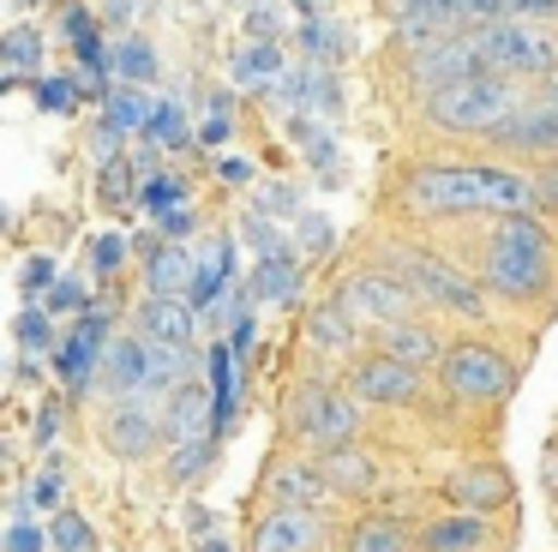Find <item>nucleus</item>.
Masks as SVG:
<instances>
[{"label": "nucleus", "mask_w": 558, "mask_h": 552, "mask_svg": "<svg viewBox=\"0 0 558 552\" xmlns=\"http://www.w3.org/2000/svg\"><path fill=\"white\" fill-rule=\"evenodd\" d=\"M402 204L414 216H510L534 211V175L505 163H426L402 180Z\"/></svg>", "instance_id": "nucleus-1"}, {"label": "nucleus", "mask_w": 558, "mask_h": 552, "mask_svg": "<svg viewBox=\"0 0 558 552\" xmlns=\"http://www.w3.org/2000/svg\"><path fill=\"white\" fill-rule=\"evenodd\" d=\"M474 276H481L486 295L498 300H541L553 288V240L534 223V211H510L493 223L481 259H474Z\"/></svg>", "instance_id": "nucleus-2"}, {"label": "nucleus", "mask_w": 558, "mask_h": 552, "mask_svg": "<svg viewBox=\"0 0 558 552\" xmlns=\"http://www.w3.org/2000/svg\"><path fill=\"white\" fill-rule=\"evenodd\" d=\"M421 108H426V120H433L438 132L493 139V132L522 108V91H517V79H505V72H474V79H457V84H445V91L421 96Z\"/></svg>", "instance_id": "nucleus-3"}, {"label": "nucleus", "mask_w": 558, "mask_h": 552, "mask_svg": "<svg viewBox=\"0 0 558 552\" xmlns=\"http://www.w3.org/2000/svg\"><path fill=\"white\" fill-rule=\"evenodd\" d=\"M361 408L366 403L349 384L306 379V384H294V396H289V432L301 444H313V456L337 451V444H361Z\"/></svg>", "instance_id": "nucleus-4"}, {"label": "nucleus", "mask_w": 558, "mask_h": 552, "mask_svg": "<svg viewBox=\"0 0 558 552\" xmlns=\"http://www.w3.org/2000/svg\"><path fill=\"white\" fill-rule=\"evenodd\" d=\"M390 271H397L402 283L421 295V307L450 312V319H486L481 276L457 271V264L438 259V252H426V247H390Z\"/></svg>", "instance_id": "nucleus-5"}, {"label": "nucleus", "mask_w": 558, "mask_h": 552, "mask_svg": "<svg viewBox=\"0 0 558 552\" xmlns=\"http://www.w3.org/2000/svg\"><path fill=\"white\" fill-rule=\"evenodd\" d=\"M474 48H481L486 72H505V79H553L558 72V31L553 24H529V19L474 24Z\"/></svg>", "instance_id": "nucleus-6"}, {"label": "nucleus", "mask_w": 558, "mask_h": 552, "mask_svg": "<svg viewBox=\"0 0 558 552\" xmlns=\"http://www.w3.org/2000/svg\"><path fill=\"white\" fill-rule=\"evenodd\" d=\"M390 19H397L402 55H414V48H433L445 36L474 31V24L505 19V0H390Z\"/></svg>", "instance_id": "nucleus-7"}, {"label": "nucleus", "mask_w": 558, "mask_h": 552, "mask_svg": "<svg viewBox=\"0 0 558 552\" xmlns=\"http://www.w3.org/2000/svg\"><path fill=\"white\" fill-rule=\"evenodd\" d=\"M438 384L469 408H498L517 391V367H510V355H498L493 343H457L445 355V367H438Z\"/></svg>", "instance_id": "nucleus-8"}, {"label": "nucleus", "mask_w": 558, "mask_h": 552, "mask_svg": "<svg viewBox=\"0 0 558 552\" xmlns=\"http://www.w3.org/2000/svg\"><path fill=\"white\" fill-rule=\"evenodd\" d=\"M337 300L354 312L361 331H390V324L421 319V295H414L397 271H354L349 283L337 288Z\"/></svg>", "instance_id": "nucleus-9"}, {"label": "nucleus", "mask_w": 558, "mask_h": 552, "mask_svg": "<svg viewBox=\"0 0 558 552\" xmlns=\"http://www.w3.org/2000/svg\"><path fill=\"white\" fill-rule=\"evenodd\" d=\"M162 439H169V403L162 396H114L109 415H102V444L126 463H145Z\"/></svg>", "instance_id": "nucleus-10"}, {"label": "nucleus", "mask_w": 558, "mask_h": 552, "mask_svg": "<svg viewBox=\"0 0 558 552\" xmlns=\"http://www.w3.org/2000/svg\"><path fill=\"white\" fill-rule=\"evenodd\" d=\"M402 72H409V84L421 96H433L457 79L486 72V60H481V48H474V31H462V36H445V43H433V48H414V55L402 60Z\"/></svg>", "instance_id": "nucleus-11"}, {"label": "nucleus", "mask_w": 558, "mask_h": 552, "mask_svg": "<svg viewBox=\"0 0 558 552\" xmlns=\"http://www.w3.org/2000/svg\"><path fill=\"white\" fill-rule=\"evenodd\" d=\"M109 307H90L85 319H78V331L61 343V355H54V372H61V384L66 391H90V367L102 372V360H109V348H114V336H109Z\"/></svg>", "instance_id": "nucleus-12"}, {"label": "nucleus", "mask_w": 558, "mask_h": 552, "mask_svg": "<svg viewBox=\"0 0 558 552\" xmlns=\"http://www.w3.org/2000/svg\"><path fill=\"white\" fill-rule=\"evenodd\" d=\"M421 384H426L421 367H402V360H390V355H361L349 367V391L361 396V403H373V408L414 403V396H421Z\"/></svg>", "instance_id": "nucleus-13"}, {"label": "nucleus", "mask_w": 558, "mask_h": 552, "mask_svg": "<svg viewBox=\"0 0 558 552\" xmlns=\"http://www.w3.org/2000/svg\"><path fill=\"white\" fill-rule=\"evenodd\" d=\"M486 144H493V151H510V156H546V163H558V108H546L541 96H534V103H522Z\"/></svg>", "instance_id": "nucleus-14"}, {"label": "nucleus", "mask_w": 558, "mask_h": 552, "mask_svg": "<svg viewBox=\"0 0 558 552\" xmlns=\"http://www.w3.org/2000/svg\"><path fill=\"white\" fill-rule=\"evenodd\" d=\"M265 492L277 504H289V511H313V516H325L330 504H337V487L325 480V468L318 463H270L265 468Z\"/></svg>", "instance_id": "nucleus-15"}, {"label": "nucleus", "mask_w": 558, "mask_h": 552, "mask_svg": "<svg viewBox=\"0 0 558 552\" xmlns=\"http://www.w3.org/2000/svg\"><path fill=\"white\" fill-rule=\"evenodd\" d=\"M325 540H330L325 516L289 511V504L265 511V516H258V528H253V552H325Z\"/></svg>", "instance_id": "nucleus-16"}, {"label": "nucleus", "mask_w": 558, "mask_h": 552, "mask_svg": "<svg viewBox=\"0 0 558 552\" xmlns=\"http://www.w3.org/2000/svg\"><path fill=\"white\" fill-rule=\"evenodd\" d=\"M138 336L145 343H162V348H193L198 336V307L193 300H174V295H145L133 312Z\"/></svg>", "instance_id": "nucleus-17"}, {"label": "nucleus", "mask_w": 558, "mask_h": 552, "mask_svg": "<svg viewBox=\"0 0 558 552\" xmlns=\"http://www.w3.org/2000/svg\"><path fill=\"white\" fill-rule=\"evenodd\" d=\"M445 499H450V511H469V516L505 511L510 504V475L498 463H462L457 475L445 480Z\"/></svg>", "instance_id": "nucleus-18"}, {"label": "nucleus", "mask_w": 558, "mask_h": 552, "mask_svg": "<svg viewBox=\"0 0 558 552\" xmlns=\"http://www.w3.org/2000/svg\"><path fill=\"white\" fill-rule=\"evenodd\" d=\"M306 343L325 360H361V324H354V312L330 295V300H318L313 319H306Z\"/></svg>", "instance_id": "nucleus-19"}, {"label": "nucleus", "mask_w": 558, "mask_h": 552, "mask_svg": "<svg viewBox=\"0 0 558 552\" xmlns=\"http://www.w3.org/2000/svg\"><path fill=\"white\" fill-rule=\"evenodd\" d=\"M378 355H390V360H402V367H445V336L433 331L426 319H409V324H390V331H378Z\"/></svg>", "instance_id": "nucleus-20"}, {"label": "nucleus", "mask_w": 558, "mask_h": 552, "mask_svg": "<svg viewBox=\"0 0 558 552\" xmlns=\"http://www.w3.org/2000/svg\"><path fill=\"white\" fill-rule=\"evenodd\" d=\"M193 276H198V252L181 247V240H162V247L145 252V288H150V295L186 300V295H193Z\"/></svg>", "instance_id": "nucleus-21"}, {"label": "nucleus", "mask_w": 558, "mask_h": 552, "mask_svg": "<svg viewBox=\"0 0 558 552\" xmlns=\"http://www.w3.org/2000/svg\"><path fill=\"white\" fill-rule=\"evenodd\" d=\"M325 468V480L337 487V499H366L378 487V456L361 451V444H337V451H318L313 456Z\"/></svg>", "instance_id": "nucleus-22"}, {"label": "nucleus", "mask_w": 558, "mask_h": 552, "mask_svg": "<svg viewBox=\"0 0 558 552\" xmlns=\"http://www.w3.org/2000/svg\"><path fill=\"white\" fill-rule=\"evenodd\" d=\"M205 432H217V396L205 391V379H186L169 396V444L205 439Z\"/></svg>", "instance_id": "nucleus-23"}, {"label": "nucleus", "mask_w": 558, "mask_h": 552, "mask_svg": "<svg viewBox=\"0 0 558 552\" xmlns=\"http://www.w3.org/2000/svg\"><path fill=\"white\" fill-rule=\"evenodd\" d=\"M277 96H289L294 103V115H342V84L330 79L325 67H294V72H282V84H277Z\"/></svg>", "instance_id": "nucleus-24"}, {"label": "nucleus", "mask_w": 558, "mask_h": 552, "mask_svg": "<svg viewBox=\"0 0 558 552\" xmlns=\"http://www.w3.org/2000/svg\"><path fill=\"white\" fill-rule=\"evenodd\" d=\"M486 516H469V511H450V516H433L421 528V552H486Z\"/></svg>", "instance_id": "nucleus-25"}, {"label": "nucleus", "mask_w": 558, "mask_h": 552, "mask_svg": "<svg viewBox=\"0 0 558 552\" xmlns=\"http://www.w3.org/2000/svg\"><path fill=\"white\" fill-rule=\"evenodd\" d=\"M229 264H234V240L229 235H217V240H205L198 247V276H193V307H198V319H205L210 307H217V295L229 288Z\"/></svg>", "instance_id": "nucleus-26"}, {"label": "nucleus", "mask_w": 558, "mask_h": 552, "mask_svg": "<svg viewBox=\"0 0 558 552\" xmlns=\"http://www.w3.org/2000/svg\"><path fill=\"white\" fill-rule=\"evenodd\" d=\"M253 288L258 300H282V307H289L294 295H301V259H294V252H277V259H258V271H253Z\"/></svg>", "instance_id": "nucleus-27"}, {"label": "nucleus", "mask_w": 558, "mask_h": 552, "mask_svg": "<svg viewBox=\"0 0 558 552\" xmlns=\"http://www.w3.org/2000/svg\"><path fill=\"white\" fill-rule=\"evenodd\" d=\"M282 48L277 43H246L241 55H234V84L241 91H265V84H277L282 79Z\"/></svg>", "instance_id": "nucleus-28"}, {"label": "nucleus", "mask_w": 558, "mask_h": 552, "mask_svg": "<svg viewBox=\"0 0 558 552\" xmlns=\"http://www.w3.org/2000/svg\"><path fill=\"white\" fill-rule=\"evenodd\" d=\"M409 528H402V516H361V523L349 528V552H409Z\"/></svg>", "instance_id": "nucleus-29"}, {"label": "nucleus", "mask_w": 558, "mask_h": 552, "mask_svg": "<svg viewBox=\"0 0 558 552\" xmlns=\"http://www.w3.org/2000/svg\"><path fill=\"white\" fill-rule=\"evenodd\" d=\"M210 463H217V432H205V439H186V444H169V475L181 480V487L205 480Z\"/></svg>", "instance_id": "nucleus-30"}, {"label": "nucleus", "mask_w": 558, "mask_h": 552, "mask_svg": "<svg viewBox=\"0 0 558 552\" xmlns=\"http://www.w3.org/2000/svg\"><path fill=\"white\" fill-rule=\"evenodd\" d=\"M19 348H25V360L61 355V331H54V312L49 307H25V312H19Z\"/></svg>", "instance_id": "nucleus-31"}, {"label": "nucleus", "mask_w": 558, "mask_h": 552, "mask_svg": "<svg viewBox=\"0 0 558 552\" xmlns=\"http://www.w3.org/2000/svg\"><path fill=\"white\" fill-rule=\"evenodd\" d=\"M49 547L54 552H97V528L78 511H54L49 516Z\"/></svg>", "instance_id": "nucleus-32"}, {"label": "nucleus", "mask_w": 558, "mask_h": 552, "mask_svg": "<svg viewBox=\"0 0 558 552\" xmlns=\"http://www.w3.org/2000/svg\"><path fill=\"white\" fill-rule=\"evenodd\" d=\"M301 48L313 55V67H330V60H342V55H349V36H342V24L313 19V24L301 31Z\"/></svg>", "instance_id": "nucleus-33"}, {"label": "nucleus", "mask_w": 558, "mask_h": 552, "mask_svg": "<svg viewBox=\"0 0 558 552\" xmlns=\"http://www.w3.org/2000/svg\"><path fill=\"white\" fill-rule=\"evenodd\" d=\"M241 235H246V247H253L258 259H277V252H294L289 228H277L265 211H253V216H246V223H241Z\"/></svg>", "instance_id": "nucleus-34"}, {"label": "nucleus", "mask_w": 558, "mask_h": 552, "mask_svg": "<svg viewBox=\"0 0 558 552\" xmlns=\"http://www.w3.org/2000/svg\"><path fill=\"white\" fill-rule=\"evenodd\" d=\"M150 115H157V108H150L145 96H138V84H126V91H114V96H109V127H114V132H138V127H150Z\"/></svg>", "instance_id": "nucleus-35"}, {"label": "nucleus", "mask_w": 558, "mask_h": 552, "mask_svg": "<svg viewBox=\"0 0 558 552\" xmlns=\"http://www.w3.org/2000/svg\"><path fill=\"white\" fill-rule=\"evenodd\" d=\"M114 72H121L126 84H150V79H157V55H150V43L126 36V43L114 48Z\"/></svg>", "instance_id": "nucleus-36"}, {"label": "nucleus", "mask_w": 558, "mask_h": 552, "mask_svg": "<svg viewBox=\"0 0 558 552\" xmlns=\"http://www.w3.org/2000/svg\"><path fill=\"white\" fill-rule=\"evenodd\" d=\"M31 511H66V475H61V456H49V468H43L37 480H31Z\"/></svg>", "instance_id": "nucleus-37"}, {"label": "nucleus", "mask_w": 558, "mask_h": 552, "mask_svg": "<svg viewBox=\"0 0 558 552\" xmlns=\"http://www.w3.org/2000/svg\"><path fill=\"white\" fill-rule=\"evenodd\" d=\"M145 139H150V144H162V151H181V144L193 139V132H186V115H181V108H174V103H162L157 115H150Z\"/></svg>", "instance_id": "nucleus-38"}, {"label": "nucleus", "mask_w": 558, "mask_h": 552, "mask_svg": "<svg viewBox=\"0 0 558 552\" xmlns=\"http://www.w3.org/2000/svg\"><path fill=\"white\" fill-rule=\"evenodd\" d=\"M7 552H54L49 528H37L31 516H13V528H7Z\"/></svg>", "instance_id": "nucleus-39"}, {"label": "nucleus", "mask_w": 558, "mask_h": 552, "mask_svg": "<svg viewBox=\"0 0 558 552\" xmlns=\"http://www.w3.org/2000/svg\"><path fill=\"white\" fill-rule=\"evenodd\" d=\"M121 264H126V240L121 235H97V240H90V271H97V276H114Z\"/></svg>", "instance_id": "nucleus-40"}, {"label": "nucleus", "mask_w": 558, "mask_h": 552, "mask_svg": "<svg viewBox=\"0 0 558 552\" xmlns=\"http://www.w3.org/2000/svg\"><path fill=\"white\" fill-rule=\"evenodd\" d=\"M505 19H529V24H558V0H505Z\"/></svg>", "instance_id": "nucleus-41"}, {"label": "nucleus", "mask_w": 558, "mask_h": 552, "mask_svg": "<svg viewBox=\"0 0 558 552\" xmlns=\"http://www.w3.org/2000/svg\"><path fill=\"white\" fill-rule=\"evenodd\" d=\"M294 240H301V252H325L330 247V223L325 216H301V223H294Z\"/></svg>", "instance_id": "nucleus-42"}, {"label": "nucleus", "mask_w": 558, "mask_h": 552, "mask_svg": "<svg viewBox=\"0 0 558 552\" xmlns=\"http://www.w3.org/2000/svg\"><path fill=\"white\" fill-rule=\"evenodd\" d=\"M43 307H49L54 319H61V312H78V307H85V288H78V283H54L49 295H43Z\"/></svg>", "instance_id": "nucleus-43"}, {"label": "nucleus", "mask_w": 558, "mask_h": 552, "mask_svg": "<svg viewBox=\"0 0 558 552\" xmlns=\"http://www.w3.org/2000/svg\"><path fill=\"white\" fill-rule=\"evenodd\" d=\"M31 55H37V36H31V31H13V43H7V72H13V84H19V72L31 67Z\"/></svg>", "instance_id": "nucleus-44"}, {"label": "nucleus", "mask_w": 558, "mask_h": 552, "mask_svg": "<svg viewBox=\"0 0 558 552\" xmlns=\"http://www.w3.org/2000/svg\"><path fill=\"white\" fill-rule=\"evenodd\" d=\"M49 288H54V259L37 252V259L25 264V295H49Z\"/></svg>", "instance_id": "nucleus-45"}, {"label": "nucleus", "mask_w": 558, "mask_h": 552, "mask_svg": "<svg viewBox=\"0 0 558 552\" xmlns=\"http://www.w3.org/2000/svg\"><path fill=\"white\" fill-rule=\"evenodd\" d=\"M277 24H282L277 7H253V12H246V31H253V43H277Z\"/></svg>", "instance_id": "nucleus-46"}, {"label": "nucleus", "mask_w": 558, "mask_h": 552, "mask_svg": "<svg viewBox=\"0 0 558 552\" xmlns=\"http://www.w3.org/2000/svg\"><path fill=\"white\" fill-rule=\"evenodd\" d=\"M534 199H541V211L558 216V163H546L541 175H534Z\"/></svg>", "instance_id": "nucleus-47"}, {"label": "nucleus", "mask_w": 558, "mask_h": 552, "mask_svg": "<svg viewBox=\"0 0 558 552\" xmlns=\"http://www.w3.org/2000/svg\"><path fill=\"white\" fill-rule=\"evenodd\" d=\"M37 103L43 108H73V84H66V79H43L37 84Z\"/></svg>", "instance_id": "nucleus-48"}, {"label": "nucleus", "mask_w": 558, "mask_h": 552, "mask_svg": "<svg viewBox=\"0 0 558 552\" xmlns=\"http://www.w3.org/2000/svg\"><path fill=\"white\" fill-rule=\"evenodd\" d=\"M186 535H193V540H210V535H217V516H210V504H186Z\"/></svg>", "instance_id": "nucleus-49"}, {"label": "nucleus", "mask_w": 558, "mask_h": 552, "mask_svg": "<svg viewBox=\"0 0 558 552\" xmlns=\"http://www.w3.org/2000/svg\"><path fill=\"white\" fill-rule=\"evenodd\" d=\"M217 175H222V187H253V180H258V168L246 163V156H229V163H222Z\"/></svg>", "instance_id": "nucleus-50"}, {"label": "nucleus", "mask_w": 558, "mask_h": 552, "mask_svg": "<svg viewBox=\"0 0 558 552\" xmlns=\"http://www.w3.org/2000/svg\"><path fill=\"white\" fill-rule=\"evenodd\" d=\"M294 204H301V192H294V187H265V199H258V211H282V216H289L294 211Z\"/></svg>", "instance_id": "nucleus-51"}, {"label": "nucleus", "mask_w": 558, "mask_h": 552, "mask_svg": "<svg viewBox=\"0 0 558 552\" xmlns=\"http://www.w3.org/2000/svg\"><path fill=\"white\" fill-rule=\"evenodd\" d=\"M61 415H66L61 403H43V415H37V444H54V439H61Z\"/></svg>", "instance_id": "nucleus-52"}, {"label": "nucleus", "mask_w": 558, "mask_h": 552, "mask_svg": "<svg viewBox=\"0 0 558 552\" xmlns=\"http://www.w3.org/2000/svg\"><path fill=\"white\" fill-rule=\"evenodd\" d=\"M193 223H198V216L186 211V204H174V211H162V228H169L174 240H181V235H193Z\"/></svg>", "instance_id": "nucleus-53"}, {"label": "nucleus", "mask_w": 558, "mask_h": 552, "mask_svg": "<svg viewBox=\"0 0 558 552\" xmlns=\"http://www.w3.org/2000/svg\"><path fill=\"white\" fill-rule=\"evenodd\" d=\"M193 552H234V547L222 535H210V540H193Z\"/></svg>", "instance_id": "nucleus-54"}, {"label": "nucleus", "mask_w": 558, "mask_h": 552, "mask_svg": "<svg viewBox=\"0 0 558 552\" xmlns=\"http://www.w3.org/2000/svg\"><path fill=\"white\" fill-rule=\"evenodd\" d=\"M541 103L558 108V72H553V79H541Z\"/></svg>", "instance_id": "nucleus-55"}, {"label": "nucleus", "mask_w": 558, "mask_h": 552, "mask_svg": "<svg viewBox=\"0 0 558 552\" xmlns=\"http://www.w3.org/2000/svg\"><path fill=\"white\" fill-rule=\"evenodd\" d=\"M109 19L126 24V19H133V0H109Z\"/></svg>", "instance_id": "nucleus-56"}]
</instances>
